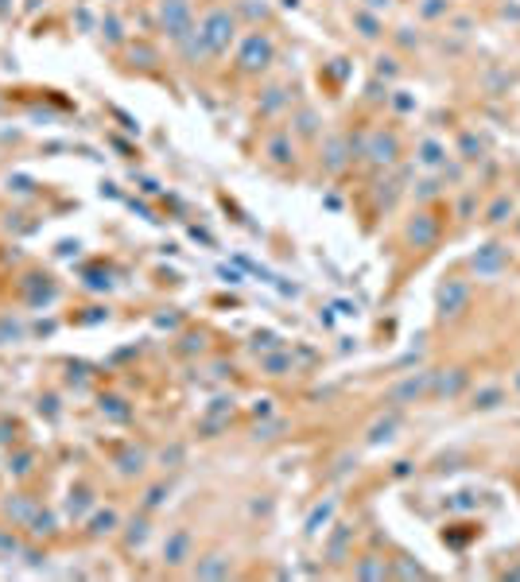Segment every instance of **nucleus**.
I'll return each instance as SVG.
<instances>
[{
    "instance_id": "nucleus-1",
    "label": "nucleus",
    "mask_w": 520,
    "mask_h": 582,
    "mask_svg": "<svg viewBox=\"0 0 520 582\" xmlns=\"http://www.w3.org/2000/svg\"><path fill=\"white\" fill-rule=\"evenodd\" d=\"M186 555H191V536H186V532H175L167 543H163V559H167L171 567H175V563H183Z\"/></svg>"
},
{
    "instance_id": "nucleus-2",
    "label": "nucleus",
    "mask_w": 520,
    "mask_h": 582,
    "mask_svg": "<svg viewBox=\"0 0 520 582\" xmlns=\"http://www.w3.org/2000/svg\"><path fill=\"white\" fill-rule=\"evenodd\" d=\"M431 377H435V373H420V377H411V381H404L400 388L392 392V400H416V396H423V392H427V384H431Z\"/></svg>"
},
{
    "instance_id": "nucleus-3",
    "label": "nucleus",
    "mask_w": 520,
    "mask_h": 582,
    "mask_svg": "<svg viewBox=\"0 0 520 582\" xmlns=\"http://www.w3.org/2000/svg\"><path fill=\"white\" fill-rule=\"evenodd\" d=\"M353 574H357V578H385V574H388V567H385V559L365 555L357 567H353Z\"/></svg>"
},
{
    "instance_id": "nucleus-4",
    "label": "nucleus",
    "mask_w": 520,
    "mask_h": 582,
    "mask_svg": "<svg viewBox=\"0 0 520 582\" xmlns=\"http://www.w3.org/2000/svg\"><path fill=\"white\" fill-rule=\"evenodd\" d=\"M501 400H505L501 388H481V392H474V407H478V412H489V407H497Z\"/></svg>"
},
{
    "instance_id": "nucleus-5",
    "label": "nucleus",
    "mask_w": 520,
    "mask_h": 582,
    "mask_svg": "<svg viewBox=\"0 0 520 582\" xmlns=\"http://www.w3.org/2000/svg\"><path fill=\"white\" fill-rule=\"evenodd\" d=\"M229 567H226V559L221 555H210V563H202V567H194V574H202V578H214V574H226Z\"/></svg>"
},
{
    "instance_id": "nucleus-6",
    "label": "nucleus",
    "mask_w": 520,
    "mask_h": 582,
    "mask_svg": "<svg viewBox=\"0 0 520 582\" xmlns=\"http://www.w3.org/2000/svg\"><path fill=\"white\" fill-rule=\"evenodd\" d=\"M392 431H396V419H385V424H377L373 427V435H369V442H381V439H392Z\"/></svg>"
},
{
    "instance_id": "nucleus-7",
    "label": "nucleus",
    "mask_w": 520,
    "mask_h": 582,
    "mask_svg": "<svg viewBox=\"0 0 520 582\" xmlns=\"http://www.w3.org/2000/svg\"><path fill=\"white\" fill-rule=\"evenodd\" d=\"M512 384H516V392H520V373H516V377H512Z\"/></svg>"
}]
</instances>
